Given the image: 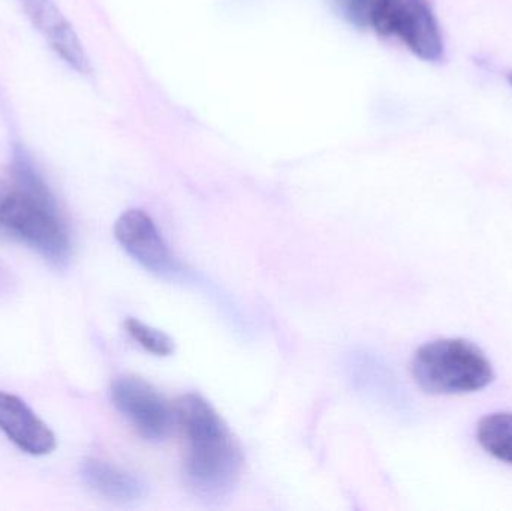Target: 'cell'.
Returning <instances> with one entry per match:
<instances>
[{"instance_id":"6da1fadb","label":"cell","mask_w":512,"mask_h":511,"mask_svg":"<svg viewBox=\"0 0 512 511\" xmlns=\"http://www.w3.org/2000/svg\"><path fill=\"white\" fill-rule=\"evenodd\" d=\"M176 419L189 441L185 479L204 500L228 497L239 483L243 456L239 443L215 408L189 393L177 399Z\"/></svg>"},{"instance_id":"7a4b0ae2","label":"cell","mask_w":512,"mask_h":511,"mask_svg":"<svg viewBox=\"0 0 512 511\" xmlns=\"http://www.w3.org/2000/svg\"><path fill=\"white\" fill-rule=\"evenodd\" d=\"M0 233L20 240L57 266L71 255L69 231L56 201L36 197L6 180H0Z\"/></svg>"},{"instance_id":"3957f363","label":"cell","mask_w":512,"mask_h":511,"mask_svg":"<svg viewBox=\"0 0 512 511\" xmlns=\"http://www.w3.org/2000/svg\"><path fill=\"white\" fill-rule=\"evenodd\" d=\"M412 375L430 395H463L486 389L495 371L486 354L465 339H439L418 348Z\"/></svg>"},{"instance_id":"277c9868","label":"cell","mask_w":512,"mask_h":511,"mask_svg":"<svg viewBox=\"0 0 512 511\" xmlns=\"http://www.w3.org/2000/svg\"><path fill=\"white\" fill-rule=\"evenodd\" d=\"M369 29L397 39L424 62L441 63L445 59L444 35L427 0H378Z\"/></svg>"},{"instance_id":"5b68a950","label":"cell","mask_w":512,"mask_h":511,"mask_svg":"<svg viewBox=\"0 0 512 511\" xmlns=\"http://www.w3.org/2000/svg\"><path fill=\"white\" fill-rule=\"evenodd\" d=\"M111 401L146 440L161 441L170 432V407L147 381L138 377L117 378L111 386Z\"/></svg>"},{"instance_id":"8992f818","label":"cell","mask_w":512,"mask_h":511,"mask_svg":"<svg viewBox=\"0 0 512 511\" xmlns=\"http://www.w3.org/2000/svg\"><path fill=\"white\" fill-rule=\"evenodd\" d=\"M114 234L120 246L144 269L164 278L179 273V263L165 245L153 219L143 210H126L117 219Z\"/></svg>"},{"instance_id":"52a82bcc","label":"cell","mask_w":512,"mask_h":511,"mask_svg":"<svg viewBox=\"0 0 512 511\" xmlns=\"http://www.w3.org/2000/svg\"><path fill=\"white\" fill-rule=\"evenodd\" d=\"M35 29L44 36L50 47L81 75L93 72L89 56L72 24L66 20L53 0H20Z\"/></svg>"},{"instance_id":"ba28073f","label":"cell","mask_w":512,"mask_h":511,"mask_svg":"<svg viewBox=\"0 0 512 511\" xmlns=\"http://www.w3.org/2000/svg\"><path fill=\"white\" fill-rule=\"evenodd\" d=\"M0 431L30 456L50 455L56 449L53 431L18 396L0 390Z\"/></svg>"},{"instance_id":"9c48e42d","label":"cell","mask_w":512,"mask_h":511,"mask_svg":"<svg viewBox=\"0 0 512 511\" xmlns=\"http://www.w3.org/2000/svg\"><path fill=\"white\" fill-rule=\"evenodd\" d=\"M81 479L96 494L119 503H132L144 494L143 482L138 477L98 459H87L81 464Z\"/></svg>"},{"instance_id":"30bf717a","label":"cell","mask_w":512,"mask_h":511,"mask_svg":"<svg viewBox=\"0 0 512 511\" xmlns=\"http://www.w3.org/2000/svg\"><path fill=\"white\" fill-rule=\"evenodd\" d=\"M480 446L493 458L512 465V414L495 413L478 423Z\"/></svg>"},{"instance_id":"8fae6325","label":"cell","mask_w":512,"mask_h":511,"mask_svg":"<svg viewBox=\"0 0 512 511\" xmlns=\"http://www.w3.org/2000/svg\"><path fill=\"white\" fill-rule=\"evenodd\" d=\"M126 330L129 335L141 345L156 356H170L174 353V341L161 330L153 329L147 324L141 323L137 318H128L125 321Z\"/></svg>"},{"instance_id":"7c38bea8","label":"cell","mask_w":512,"mask_h":511,"mask_svg":"<svg viewBox=\"0 0 512 511\" xmlns=\"http://www.w3.org/2000/svg\"><path fill=\"white\" fill-rule=\"evenodd\" d=\"M378 0H333L334 8L343 20L358 29H369L370 17Z\"/></svg>"},{"instance_id":"4fadbf2b","label":"cell","mask_w":512,"mask_h":511,"mask_svg":"<svg viewBox=\"0 0 512 511\" xmlns=\"http://www.w3.org/2000/svg\"><path fill=\"white\" fill-rule=\"evenodd\" d=\"M508 81H510V84H511V86H512V72H511V74H510V75H508Z\"/></svg>"}]
</instances>
